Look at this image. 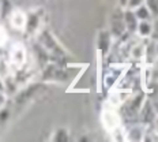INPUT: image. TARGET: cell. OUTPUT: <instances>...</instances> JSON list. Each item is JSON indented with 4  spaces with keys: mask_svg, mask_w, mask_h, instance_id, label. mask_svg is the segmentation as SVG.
<instances>
[{
    "mask_svg": "<svg viewBox=\"0 0 158 142\" xmlns=\"http://www.w3.org/2000/svg\"><path fill=\"white\" fill-rule=\"evenodd\" d=\"M38 41H40L38 44L48 52V55H55V56H63L64 55V51L61 49V47L57 44V41L53 38V36H52L48 30H42L40 33Z\"/></svg>",
    "mask_w": 158,
    "mask_h": 142,
    "instance_id": "1",
    "label": "cell"
},
{
    "mask_svg": "<svg viewBox=\"0 0 158 142\" xmlns=\"http://www.w3.org/2000/svg\"><path fill=\"white\" fill-rule=\"evenodd\" d=\"M26 63V49L22 44L16 42L10 49V66L15 68H22Z\"/></svg>",
    "mask_w": 158,
    "mask_h": 142,
    "instance_id": "2",
    "label": "cell"
},
{
    "mask_svg": "<svg viewBox=\"0 0 158 142\" xmlns=\"http://www.w3.org/2000/svg\"><path fill=\"white\" fill-rule=\"evenodd\" d=\"M7 18L12 29H15L18 32L25 30L26 22H27V14L25 11H22L21 8H12V11L10 12V15Z\"/></svg>",
    "mask_w": 158,
    "mask_h": 142,
    "instance_id": "3",
    "label": "cell"
},
{
    "mask_svg": "<svg viewBox=\"0 0 158 142\" xmlns=\"http://www.w3.org/2000/svg\"><path fill=\"white\" fill-rule=\"evenodd\" d=\"M102 124L108 131H116L120 124V118L113 110L106 108L102 112Z\"/></svg>",
    "mask_w": 158,
    "mask_h": 142,
    "instance_id": "4",
    "label": "cell"
},
{
    "mask_svg": "<svg viewBox=\"0 0 158 142\" xmlns=\"http://www.w3.org/2000/svg\"><path fill=\"white\" fill-rule=\"evenodd\" d=\"M124 32H126V25H124L123 11H117L116 14H113V19H112L110 36H114V37H120V36H123Z\"/></svg>",
    "mask_w": 158,
    "mask_h": 142,
    "instance_id": "5",
    "label": "cell"
},
{
    "mask_svg": "<svg viewBox=\"0 0 158 142\" xmlns=\"http://www.w3.org/2000/svg\"><path fill=\"white\" fill-rule=\"evenodd\" d=\"M123 18H124V25H126V30H128L130 33L136 32L139 19L136 18V15H135V12L132 11V10H128V8L124 10Z\"/></svg>",
    "mask_w": 158,
    "mask_h": 142,
    "instance_id": "6",
    "label": "cell"
},
{
    "mask_svg": "<svg viewBox=\"0 0 158 142\" xmlns=\"http://www.w3.org/2000/svg\"><path fill=\"white\" fill-rule=\"evenodd\" d=\"M40 25H41V15L37 11L30 12L27 15V22H26L25 30L27 33H35V32H38Z\"/></svg>",
    "mask_w": 158,
    "mask_h": 142,
    "instance_id": "7",
    "label": "cell"
},
{
    "mask_svg": "<svg viewBox=\"0 0 158 142\" xmlns=\"http://www.w3.org/2000/svg\"><path fill=\"white\" fill-rule=\"evenodd\" d=\"M140 119L143 123H150L156 119V108L150 103H144L142 105V112H140Z\"/></svg>",
    "mask_w": 158,
    "mask_h": 142,
    "instance_id": "8",
    "label": "cell"
},
{
    "mask_svg": "<svg viewBox=\"0 0 158 142\" xmlns=\"http://www.w3.org/2000/svg\"><path fill=\"white\" fill-rule=\"evenodd\" d=\"M110 47V33L109 32H101L98 34V49L102 55H105L109 51Z\"/></svg>",
    "mask_w": 158,
    "mask_h": 142,
    "instance_id": "9",
    "label": "cell"
},
{
    "mask_svg": "<svg viewBox=\"0 0 158 142\" xmlns=\"http://www.w3.org/2000/svg\"><path fill=\"white\" fill-rule=\"evenodd\" d=\"M38 89H40V85H30L27 89L22 90L21 93L16 96V103H19V104L25 103L26 100H29V98H31L33 96H34V93L38 90Z\"/></svg>",
    "mask_w": 158,
    "mask_h": 142,
    "instance_id": "10",
    "label": "cell"
},
{
    "mask_svg": "<svg viewBox=\"0 0 158 142\" xmlns=\"http://www.w3.org/2000/svg\"><path fill=\"white\" fill-rule=\"evenodd\" d=\"M138 33H139L140 37H149L153 33V25L149 21H139L138 24Z\"/></svg>",
    "mask_w": 158,
    "mask_h": 142,
    "instance_id": "11",
    "label": "cell"
},
{
    "mask_svg": "<svg viewBox=\"0 0 158 142\" xmlns=\"http://www.w3.org/2000/svg\"><path fill=\"white\" fill-rule=\"evenodd\" d=\"M134 12H135V15H136V18L139 19V21H150V19L153 18L151 14H150V11H149V8H147L144 4L139 6L138 8H135Z\"/></svg>",
    "mask_w": 158,
    "mask_h": 142,
    "instance_id": "12",
    "label": "cell"
},
{
    "mask_svg": "<svg viewBox=\"0 0 158 142\" xmlns=\"http://www.w3.org/2000/svg\"><path fill=\"white\" fill-rule=\"evenodd\" d=\"M70 140V135H68V131L67 128H57L55 131L53 137H52V141H57V142H65Z\"/></svg>",
    "mask_w": 158,
    "mask_h": 142,
    "instance_id": "13",
    "label": "cell"
},
{
    "mask_svg": "<svg viewBox=\"0 0 158 142\" xmlns=\"http://www.w3.org/2000/svg\"><path fill=\"white\" fill-rule=\"evenodd\" d=\"M144 6L149 8L153 18H158V0H144Z\"/></svg>",
    "mask_w": 158,
    "mask_h": 142,
    "instance_id": "14",
    "label": "cell"
},
{
    "mask_svg": "<svg viewBox=\"0 0 158 142\" xmlns=\"http://www.w3.org/2000/svg\"><path fill=\"white\" fill-rule=\"evenodd\" d=\"M8 40H10V36H8L7 29L0 24V48H4L7 45Z\"/></svg>",
    "mask_w": 158,
    "mask_h": 142,
    "instance_id": "15",
    "label": "cell"
},
{
    "mask_svg": "<svg viewBox=\"0 0 158 142\" xmlns=\"http://www.w3.org/2000/svg\"><path fill=\"white\" fill-rule=\"evenodd\" d=\"M142 137H143L142 130H140V128H136V127L131 128L130 133H128V135H127V138L130 141H140L142 140Z\"/></svg>",
    "mask_w": 158,
    "mask_h": 142,
    "instance_id": "16",
    "label": "cell"
},
{
    "mask_svg": "<svg viewBox=\"0 0 158 142\" xmlns=\"http://www.w3.org/2000/svg\"><path fill=\"white\" fill-rule=\"evenodd\" d=\"M142 4H144V0H128V4H127L126 8L132 10L134 11L135 8H138L139 6H142Z\"/></svg>",
    "mask_w": 158,
    "mask_h": 142,
    "instance_id": "17",
    "label": "cell"
},
{
    "mask_svg": "<svg viewBox=\"0 0 158 142\" xmlns=\"http://www.w3.org/2000/svg\"><path fill=\"white\" fill-rule=\"evenodd\" d=\"M6 104H7V94L6 92H0V110L4 108Z\"/></svg>",
    "mask_w": 158,
    "mask_h": 142,
    "instance_id": "18",
    "label": "cell"
},
{
    "mask_svg": "<svg viewBox=\"0 0 158 142\" xmlns=\"http://www.w3.org/2000/svg\"><path fill=\"white\" fill-rule=\"evenodd\" d=\"M8 115H10V112L6 110V107L2 108V110H0V122H6V120H7Z\"/></svg>",
    "mask_w": 158,
    "mask_h": 142,
    "instance_id": "19",
    "label": "cell"
},
{
    "mask_svg": "<svg viewBox=\"0 0 158 142\" xmlns=\"http://www.w3.org/2000/svg\"><path fill=\"white\" fill-rule=\"evenodd\" d=\"M134 56H135V58H138V59H139L140 56H143V47L135 48V49H134Z\"/></svg>",
    "mask_w": 158,
    "mask_h": 142,
    "instance_id": "20",
    "label": "cell"
},
{
    "mask_svg": "<svg viewBox=\"0 0 158 142\" xmlns=\"http://www.w3.org/2000/svg\"><path fill=\"white\" fill-rule=\"evenodd\" d=\"M0 92H6V82L0 77Z\"/></svg>",
    "mask_w": 158,
    "mask_h": 142,
    "instance_id": "21",
    "label": "cell"
},
{
    "mask_svg": "<svg viewBox=\"0 0 158 142\" xmlns=\"http://www.w3.org/2000/svg\"><path fill=\"white\" fill-rule=\"evenodd\" d=\"M118 4H120L121 8H126L128 4V0H118Z\"/></svg>",
    "mask_w": 158,
    "mask_h": 142,
    "instance_id": "22",
    "label": "cell"
},
{
    "mask_svg": "<svg viewBox=\"0 0 158 142\" xmlns=\"http://www.w3.org/2000/svg\"><path fill=\"white\" fill-rule=\"evenodd\" d=\"M153 32H154V33H156V34L158 36V18H157L156 24H154V26H153Z\"/></svg>",
    "mask_w": 158,
    "mask_h": 142,
    "instance_id": "23",
    "label": "cell"
},
{
    "mask_svg": "<svg viewBox=\"0 0 158 142\" xmlns=\"http://www.w3.org/2000/svg\"><path fill=\"white\" fill-rule=\"evenodd\" d=\"M156 52H157V55H158V45H157V47H156Z\"/></svg>",
    "mask_w": 158,
    "mask_h": 142,
    "instance_id": "24",
    "label": "cell"
},
{
    "mask_svg": "<svg viewBox=\"0 0 158 142\" xmlns=\"http://www.w3.org/2000/svg\"><path fill=\"white\" fill-rule=\"evenodd\" d=\"M0 3H2V0H0Z\"/></svg>",
    "mask_w": 158,
    "mask_h": 142,
    "instance_id": "25",
    "label": "cell"
}]
</instances>
